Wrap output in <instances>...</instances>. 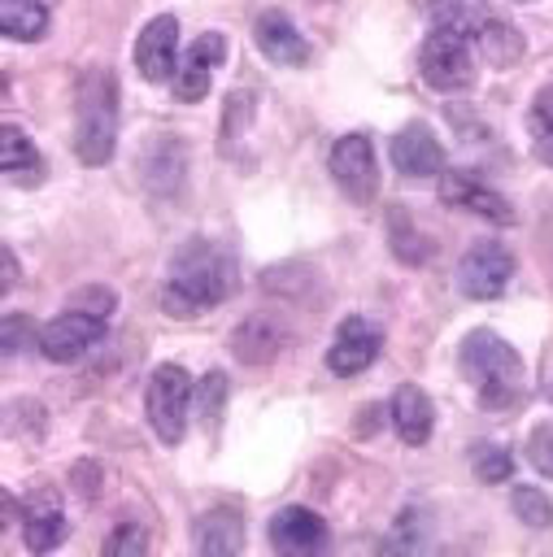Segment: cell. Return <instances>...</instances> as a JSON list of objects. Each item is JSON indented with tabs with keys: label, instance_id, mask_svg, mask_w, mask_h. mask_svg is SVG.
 <instances>
[{
	"label": "cell",
	"instance_id": "1",
	"mask_svg": "<svg viewBox=\"0 0 553 557\" xmlns=\"http://www.w3.org/2000/svg\"><path fill=\"white\" fill-rule=\"evenodd\" d=\"M235 292V257L213 239H187L165 270L161 305L170 318H196Z\"/></svg>",
	"mask_w": 553,
	"mask_h": 557
},
{
	"label": "cell",
	"instance_id": "2",
	"mask_svg": "<svg viewBox=\"0 0 553 557\" xmlns=\"http://www.w3.org/2000/svg\"><path fill=\"white\" fill-rule=\"evenodd\" d=\"M118 144V78L105 65L78 74L74 87V152L83 165H105Z\"/></svg>",
	"mask_w": 553,
	"mask_h": 557
},
{
	"label": "cell",
	"instance_id": "3",
	"mask_svg": "<svg viewBox=\"0 0 553 557\" xmlns=\"http://www.w3.org/2000/svg\"><path fill=\"white\" fill-rule=\"evenodd\" d=\"M457 366H462L466 383L479 392V405H488V409H505L523 396V357L496 331H470L462 339Z\"/></svg>",
	"mask_w": 553,
	"mask_h": 557
},
{
	"label": "cell",
	"instance_id": "4",
	"mask_svg": "<svg viewBox=\"0 0 553 557\" xmlns=\"http://www.w3.org/2000/svg\"><path fill=\"white\" fill-rule=\"evenodd\" d=\"M418 74L435 91H466L475 87V44L457 26H431L418 48Z\"/></svg>",
	"mask_w": 553,
	"mask_h": 557
},
{
	"label": "cell",
	"instance_id": "5",
	"mask_svg": "<svg viewBox=\"0 0 553 557\" xmlns=\"http://www.w3.org/2000/svg\"><path fill=\"white\" fill-rule=\"evenodd\" d=\"M187 405H192V374L174 361L157 366L148 374V392H144V409L152 422V435L161 444H179L187 431Z\"/></svg>",
	"mask_w": 553,
	"mask_h": 557
},
{
	"label": "cell",
	"instance_id": "6",
	"mask_svg": "<svg viewBox=\"0 0 553 557\" xmlns=\"http://www.w3.org/2000/svg\"><path fill=\"white\" fill-rule=\"evenodd\" d=\"M327 170L335 178V187L353 200V205H374V191H379V161H374V148L361 131H348L331 144L327 152Z\"/></svg>",
	"mask_w": 553,
	"mask_h": 557
},
{
	"label": "cell",
	"instance_id": "7",
	"mask_svg": "<svg viewBox=\"0 0 553 557\" xmlns=\"http://www.w3.org/2000/svg\"><path fill=\"white\" fill-rule=\"evenodd\" d=\"M514 278V252L496 239H475L457 261V292L470 300H496Z\"/></svg>",
	"mask_w": 553,
	"mask_h": 557
},
{
	"label": "cell",
	"instance_id": "8",
	"mask_svg": "<svg viewBox=\"0 0 553 557\" xmlns=\"http://www.w3.org/2000/svg\"><path fill=\"white\" fill-rule=\"evenodd\" d=\"M100 335H105V318H96L78 305H65L52 322L39 326V352L48 361L65 366V361H78L91 344H100Z\"/></svg>",
	"mask_w": 553,
	"mask_h": 557
},
{
	"label": "cell",
	"instance_id": "9",
	"mask_svg": "<svg viewBox=\"0 0 553 557\" xmlns=\"http://www.w3.org/2000/svg\"><path fill=\"white\" fill-rule=\"evenodd\" d=\"M440 200L453 205V209H466V213H479L488 218L492 226H514L518 222V209L488 183H479V174L470 170H444L440 174Z\"/></svg>",
	"mask_w": 553,
	"mask_h": 557
},
{
	"label": "cell",
	"instance_id": "10",
	"mask_svg": "<svg viewBox=\"0 0 553 557\" xmlns=\"http://www.w3.org/2000/svg\"><path fill=\"white\" fill-rule=\"evenodd\" d=\"M379 348H383V331H379L370 318L348 313V318L335 326V335H331L327 370L340 374V379H353V374H361L366 366H374Z\"/></svg>",
	"mask_w": 553,
	"mask_h": 557
},
{
	"label": "cell",
	"instance_id": "11",
	"mask_svg": "<svg viewBox=\"0 0 553 557\" xmlns=\"http://www.w3.org/2000/svg\"><path fill=\"white\" fill-rule=\"evenodd\" d=\"M179 61H183L179 57V17L174 13H157L135 39V70L148 83H165V78H174Z\"/></svg>",
	"mask_w": 553,
	"mask_h": 557
},
{
	"label": "cell",
	"instance_id": "12",
	"mask_svg": "<svg viewBox=\"0 0 553 557\" xmlns=\"http://www.w3.org/2000/svg\"><path fill=\"white\" fill-rule=\"evenodd\" d=\"M222 57H226V39H222V30H205L187 52H183V61H179V70H174V96L183 100V104H196V100H205L209 96V87H213V70L222 65Z\"/></svg>",
	"mask_w": 553,
	"mask_h": 557
},
{
	"label": "cell",
	"instance_id": "13",
	"mask_svg": "<svg viewBox=\"0 0 553 557\" xmlns=\"http://www.w3.org/2000/svg\"><path fill=\"white\" fill-rule=\"evenodd\" d=\"M266 535H270V548L287 553V557H309V553H322L327 548V522L314 509H305V505L279 509L270 518Z\"/></svg>",
	"mask_w": 553,
	"mask_h": 557
},
{
	"label": "cell",
	"instance_id": "14",
	"mask_svg": "<svg viewBox=\"0 0 553 557\" xmlns=\"http://www.w3.org/2000/svg\"><path fill=\"white\" fill-rule=\"evenodd\" d=\"M253 39H257V52H261L266 61H274V65L300 70V65L309 61V44H305V35L292 26V17H287L283 9H266V13H257V22H253Z\"/></svg>",
	"mask_w": 553,
	"mask_h": 557
},
{
	"label": "cell",
	"instance_id": "15",
	"mask_svg": "<svg viewBox=\"0 0 553 557\" xmlns=\"http://www.w3.org/2000/svg\"><path fill=\"white\" fill-rule=\"evenodd\" d=\"M392 165L405 178H431L444 170V148L427 122H409L392 135Z\"/></svg>",
	"mask_w": 553,
	"mask_h": 557
},
{
	"label": "cell",
	"instance_id": "16",
	"mask_svg": "<svg viewBox=\"0 0 553 557\" xmlns=\"http://www.w3.org/2000/svg\"><path fill=\"white\" fill-rule=\"evenodd\" d=\"M388 418H392L396 435H401L409 448H418V444H427V440H431V422H435V409H431V396H427L418 383H401V387L392 392Z\"/></svg>",
	"mask_w": 553,
	"mask_h": 557
},
{
	"label": "cell",
	"instance_id": "17",
	"mask_svg": "<svg viewBox=\"0 0 553 557\" xmlns=\"http://www.w3.org/2000/svg\"><path fill=\"white\" fill-rule=\"evenodd\" d=\"M466 35H470V44L479 48V57H483L488 65H514V61L523 57V35H518L514 26H505L501 17H492V13L470 9Z\"/></svg>",
	"mask_w": 553,
	"mask_h": 557
},
{
	"label": "cell",
	"instance_id": "18",
	"mask_svg": "<svg viewBox=\"0 0 553 557\" xmlns=\"http://www.w3.org/2000/svg\"><path fill=\"white\" fill-rule=\"evenodd\" d=\"M0 170L13 187H39L44 183V157H39L35 139L13 122H4V131H0Z\"/></svg>",
	"mask_w": 553,
	"mask_h": 557
},
{
	"label": "cell",
	"instance_id": "19",
	"mask_svg": "<svg viewBox=\"0 0 553 557\" xmlns=\"http://www.w3.org/2000/svg\"><path fill=\"white\" fill-rule=\"evenodd\" d=\"M65 513L52 496H30L22 505V544L30 553H52L61 540H65Z\"/></svg>",
	"mask_w": 553,
	"mask_h": 557
},
{
	"label": "cell",
	"instance_id": "20",
	"mask_svg": "<svg viewBox=\"0 0 553 557\" xmlns=\"http://www.w3.org/2000/svg\"><path fill=\"white\" fill-rule=\"evenodd\" d=\"M279 348H283V326H279L274 318H266V313L244 318V322L235 326V335H231V352H235L239 361H248V366L270 361Z\"/></svg>",
	"mask_w": 553,
	"mask_h": 557
},
{
	"label": "cell",
	"instance_id": "21",
	"mask_svg": "<svg viewBox=\"0 0 553 557\" xmlns=\"http://www.w3.org/2000/svg\"><path fill=\"white\" fill-rule=\"evenodd\" d=\"M192 544H196V553H205V557L239 553V548H244V522H239V513H231V509H209L205 518H196Z\"/></svg>",
	"mask_w": 553,
	"mask_h": 557
},
{
	"label": "cell",
	"instance_id": "22",
	"mask_svg": "<svg viewBox=\"0 0 553 557\" xmlns=\"http://www.w3.org/2000/svg\"><path fill=\"white\" fill-rule=\"evenodd\" d=\"M48 0H0V30L17 44H30L48 30Z\"/></svg>",
	"mask_w": 553,
	"mask_h": 557
},
{
	"label": "cell",
	"instance_id": "23",
	"mask_svg": "<svg viewBox=\"0 0 553 557\" xmlns=\"http://www.w3.org/2000/svg\"><path fill=\"white\" fill-rule=\"evenodd\" d=\"M527 135H531V157L540 165L553 170V83L540 87L531 96V109H527Z\"/></svg>",
	"mask_w": 553,
	"mask_h": 557
},
{
	"label": "cell",
	"instance_id": "24",
	"mask_svg": "<svg viewBox=\"0 0 553 557\" xmlns=\"http://www.w3.org/2000/svg\"><path fill=\"white\" fill-rule=\"evenodd\" d=\"M509 505H514V518L527 522V527H553V500L540 492V487H527V483H514L509 492Z\"/></svg>",
	"mask_w": 553,
	"mask_h": 557
},
{
	"label": "cell",
	"instance_id": "25",
	"mask_svg": "<svg viewBox=\"0 0 553 557\" xmlns=\"http://www.w3.org/2000/svg\"><path fill=\"white\" fill-rule=\"evenodd\" d=\"M470 466L483 483H505L514 479V453H505L501 444H475L470 448Z\"/></svg>",
	"mask_w": 553,
	"mask_h": 557
},
{
	"label": "cell",
	"instance_id": "26",
	"mask_svg": "<svg viewBox=\"0 0 553 557\" xmlns=\"http://www.w3.org/2000/svg\"><path fill=\"white\" fill-rule=\"evenodd\" d=\"M196 405H200V418L209 431H218V418H222V405H226V374L222 370H209L196 387Z\"/></svg>",
	"mask_w": 553,
	"mask_h": 557
},
{
	"label": "cell",
	"instance_id": "27",
	"mask_svg": "<svg viewBox=\"0 0 553 557\" xmlns=\"http://www.w3.org/2000/svg\"><path fill=\"white\" fill-rule=\"evenodd\" d=\"M100 553H105V557H144V553H148V535H144L139 522H118V527L105 535Z\"/></svg>",
	"mask_w": 553,
	"mask_h": 557
},
{
	"label": "cell",
	"instance_id": "28",
	"mask_svg": "<svg viewBox=\"0 0 553 557\" xmlns=\"http://www.w3.org/2000/svg\"><path fill=\"white\" fill-rule=\"evenodd\" d=\"M527 461H531L540 474L553 479V422L531 426V435H527Z\"/></svg>",
	"mask_w": 553,
	"mask_h": 557
},
{
	"label": "cell",
	"instance_id": "29",
	"mask_svg": "<svg viewBox=\"0 0 553 557\" xmlns=\"http://www.w3.org/2000/svg\"><path fill=\"white\" fill-rule=\"evenodd\" d=\"M30 339H39V331H35V322L26 318V313H17V309H9L4 313V357H17Z\"/></svg>",
	"mask_w": 553,
	"mask_h": 557
},
{
	"label": "cell",
	"instance_id": "30",
	"mask_svg": "<svg viewBox=\"0 0 553 557\" xmlns=\"http://www.w3.org/2000/svg\"><path fill=\"white\" fill-rule=\"evenodd\" d=\"M70 305H78V309H87V313H96V318H105V322H109L118 300H113V292H109V287H83V292H74V300H70Z\"/></svg>",
	"mask_w": 553,
	"mask_h": 557
},
{
	"label": "cell",
	"instance_id": "31",
	"mask_svg": "<svg viewBox=\"0 0 553 557\" xmlns=\"http://www.w3.org/2000/svg\"><path fill=\"white\" fill-rule=\"evenodd\" d=\"M0 261H4V278H0V287H4V292H13V283H17V261H13V248H4V252H0Z\"/></svg>",
	"mask_w": 553,
	"mask_h": 557
},
{
	"label": "cell",
	"instance_id": "32",
	"mask_svg": "<svg viewBox=\"0 0 553 557\" xmlns=\"http://www.w3.org/2000/svg\"><path fill=\"white\" fill-rule=\"evenodd\" d=\"M549 396H553V387H549Z\"/></svg>",
	"mask_w": 553,
	"mask_h": 557
}]
</instances>
